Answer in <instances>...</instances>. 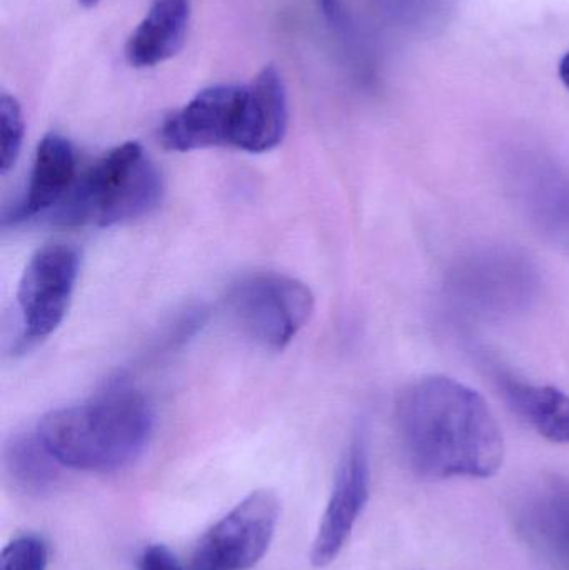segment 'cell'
I'll list each match as a JSON object with an SVG mask.
<instances>
[{
    "label": "cell",
    "mask_w": 569,
    "mask_h": 570,
    "mask_svg": "<svg viewBox=\"0 0 569 570\" xmlns=\"http://www.w3.org/2000/svg\"><path fill=\"white\" fill-rule=\"evenodd\" d=\"M453 287L470 307L483 314H507L530 301L537 276L524 257L494 249L463 261L454 273Z\"/></svg>",
    "instance_id": "obj_9"
},
{
    "label": "cell",
    "mask_w": 569,
    "mask_h": 570,
    "mask_svg": "<svg viewBox=\"0 0 569 570\" xmlns=\"http://www.w3.org/2000/svg\"><path fill=\"white\" fill-rule=\"evenodd\" d=\"M508 183L528 219L569 257L568 174L540 157H521L511 164Z\"/></svg>",
    "instance_id": "obj_10"
},
{
    "label": "cell",
    "mask_w": 569,
    "mask_h": 570,
    "mask_svg": "<svg viewBox=\"0 0 569 570\" xmlns=\"http://www.w3.org/2000/svg\"><path fill=\"white\" fill-rule=\"evenodd\" d=\"M560 79L565 83V87L569 90V52L565 53L563 59L560 62Z\"/></svg>",
    "instance_id": "obj_21"
},
{
    "label": "cell",
    "mask_w": 569,
    "mask_h": 570,
    "mask_svg": "<svg viewBox=\"0 0 569 570\" xmlns=\"http://www.w3.org/2000/svg\"><path fill=\"white\" fill-rule=\"evenodd\" d=\"M49 544L39 534L17 535L3 548L0 570H47L49 568Z\"/></svg>",
    "instance_id": "obj_18"
},
{
    "label": "cell",
    "mask_w": 569,
    "mask_h": 570,
    "mask_svg": "<svg viewBox=\"0 0 569 570\" xmlns=\"http://www.w3.org/2000/svg\"><path fill=\"white\" fill-rule=\"evenodd\" d=\"M193 0H153L126 43L127 62L137 69L173 59L186 42Z\"/></svg>",
    "instance_id": "obj_14"
},
{
    "label": "cell",
    "mask_w": 569,
    "mask_h": 570,
    "mask_svg": "<svg viewBox=\"0 0 569 570\" xmlns=\"http://www.w3.org/2000/svg\"><path fill=\"white\" fill-rule=\"evenodd\" d=\"M77 157L72 144L60 134L40 140L30 170L26 194L6 214V223L17 224L56 209L72 189L77 177Z\"/></svg>",
    "instance_id": "obj_12"
},
{
    "label": "cell",
    "mask_w": 569,
    "mask_h": 570,
    "mask_svg": "<svg viewBox=\"0 0 569 570\" xmlns=\"http://www.w3.org/2000/svg\"><path fill=\"white\" fill-rule=\"evenodd\" d=\"M137 570H186L177 556L164 544L144 548L137 558Z\"/></svg>",
    "instance_id": "obj_19"
},
{
    "label": "cell",
    "mask_w": 569,
    "mask_h": 570,
    "mask_svg": "<svg viewBox=\"0 0 569 570\" xmlns=\"http://www.w3.org/2000/svg\"><path fill=\"white\" fill-rule=\"evenodd\" d=\"M281 518L273 491H254L217 521L194 549L193 570H249L269 551Z\"/></svg>",
    "instance_id": "obj_5"
},
{
    "label": "cell",
    "mask_w": 569,
    "mask_h": 570,
    "mask_svg": "<svg viewBox=\"0 0 569 570\" xmlns=\"http://www.w3.org/2000/svg\"><path fill=\"white\" fill-rule=\"evenodd\" d=\"M518 529L531 548L569 570V481L551 478L528 492L518 511Z\"/></svg>",
    "instance_id": "obj_11"
},
{
    "label": "cell",
    "mask_w": 569,
    "mask_h": 570,
    "mask_svg": "<svg viewBox=\"0 0 569 570\" xmlns=\"http://www.w3.org/2000/svg\"><path fill=\"white\" fill-rule=\"evenodd\" d=\"M287 94L283 77L274 66L264 67L246 83L243 129L237 149L261 154L279 146L286 136Z\"/></svg>",
    "instance_id": "obj_13"
},
{
    "label": "cell",
    "mask_w": 569,
    "mask_h": 570,
    "mask_svg": "<svg viewBox=\"0 0 569 570\" xmlns=\"http://www.w3.org/2000/svg\"><path fill=\"white\" fill-rule=\"evenodd\" d=\"M99 2L100 0H79V3L84 9H92V7H96Z\"/></svg>",
    "instance_id": "obj_22"
},
{
    "label": "cell",
    "mask_w": 569,
    "mask_h": 570,
    "mask_svg": "<svg viewBox=\"0 0 569 570\" xmlns=\"http://www.w3.org/2000/svg\"><path fill=\"white\" fill-rule=\"evenodd\" d=\"M6 468L13 484L27 495L42 498L56 488L60 464L37 432L19 434L6 445Z\"/></svg>",
    "instance_id": "obj_16"
},
{
    "label": "cell",
    "mask_w": 569,
    "mask_h": 570,
    "mask_svg": "<svg viewBox=\"0 0 569 570\" xmlns=\"http://www.w3.org/2000/svg\"><path fill=\"white\" fill-rule=\"evenodd\" d=\"M227 308L246 337L261 347L281 351L310 321L314 295L301 281L267 274L234 285Z\"/></svg>",
    "instance_id": "obj_4"
},
{
    "label": "cell",
    "mask_w": 569,
    "mask_h": 570,
    "mask_svg": "<svg viewBox=\"0 0 569 570\" xmlns=\"http://www.w3.org/2000/svg\"><path fill=\"white\" fill-rule=\"evenodd\" d=\"M80 256L76 247L52 244L37 250L29 261L19 291L20 347L46 341L62 324L79 277Z\"/></svg>",
    "instance_id": "obj_6"
},
{
    "label": "cell",
    "mask_w": 569,
    "mask_h": 570,
    "mask_svg": "<svg viewBox=\"0 0 569 570\" xmlns=\"http://www.w3.org/2000/svg\"><path fill=\"white\" fill-rule=\"evenodd\" d=\"M163 197V179L137 142L109 150L82 176L53 210L66 227H112L153 213Z\"/></svg>",
    "instance_id": "obj_3"
},
{
    "label": "cell",
    "mask_w": 569,
    "mask_h": 570,
    "mask_svg": "<svg viewBox=\"0 0 569 570\" xmlns=\"http://www.w3.org/2000/svg\"><path fill=\"white\" fill-rule=\"evenodd\" d=\"M371 494L370 449L363 431L356 432L344 452L311 549L314 568L336 561L363 515Z\"/></svg>",
    "instance_id": "obj_8"
},
{
    "label": "cell",
    "mask_w": 569,
    "mask_h": 570,
    "mask_svg": "<svg viewBox=\"0 0 569 570\" xmlns=\"http://www.w3.org/2000/svg\"><path fill=\"white\" fill-rule=\"evenodd\" d=\"M317 3H320L324 19H326L331 26L340 27L341 22H343V10H341L340 0H317Z\"/></svg>",
    "instance_id": "obj_20"
},
{
    "label": "cell",
    "mask_w": 569,
    "mask_h": 570,
    "mask_svg": "<svg viewBox=\"0 0 569 570\" xmlns=\"http://www.w3.org/2000/svg\"><path fill=\"white\" fill-rule=\"evenodd\" d=\"M153 428V409L143 392L114 379L86 401L43 415L36 432L63 468L114 472L143 455Z\"/></svg>",
    "instance_id": "obj_2"
},
{
    "label": "cell",
    "mask_w": 569,
    "mask_h": 570,
    "mask_svg": "<svg viewBox=\"0 0 569 570\" xmlns=\"http://www.w3.org/2000/svg\"><path fill=\"white\" fill-rule=\"evenodd\" d=\"M394 417L404 458L420 478L487 479L503 465V434L490 405L454 379L411 382L398 395Z\"/></svg>",
    "instance_id": "obj_1"
},
{
    "label": "cell",
    "mask_w": 569,
    "mask_h": 570,
    "mask_svg": "<svg viewBox=\"0 0 569 570\" xmlns=\"http://www.w3.org/2000/svg\"><path fill=\"white\" fill-rule=\"evenodd\" d=\"M246 83H216L197 92L160 127L164 147L176 153L234 147L243 129Z\"/></svg>",
    "instance_id": "obj_7"
},
{
    "label": "cell",
    "mask_w": 569,
    "mask_h": 570,
    "mask_svg": "<svg viewBox=\"0 0 569 570\" xmlns=\"http://www.w3.org/2000/svg\"><path fill=\"white\" fill-rule=\"evenodd\" d=\"M23 114L16 97L3 92L0 97V173L7 174L19 159L22 149Z\"/></svg>",
    "instance_id": "obj_17"
},
{
    "label": "cell",
    "mask_w": 569,
    "mask_h": 570,
    "mask_svg": "<svg viewBox=\"0 0 569 570\" xmlns=\"http://www.w3.org/2000/svg\"><path fill=\"white\" fill-rule=\"evenodd\" d=\"M508 405L534 432L555 442L569 444V394L551 385L533 384L507 372L494 374Z\"/></svg>",
    "instance_id": "obj_15"
}]
</instances>
